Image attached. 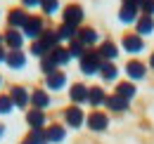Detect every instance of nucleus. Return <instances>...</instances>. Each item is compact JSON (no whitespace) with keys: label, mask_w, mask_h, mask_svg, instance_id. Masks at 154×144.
Masks as SVG:
<instances>
[{"label":"nucleus","mask_w":154,"mask_h":144,"mask_svg":"<svg viewBox=\"0 0 154 144\" xmlns=\"http://www.w3.org/2000/svg\"><path fill=\"white\" fill-rule=\"evenodd\" d=\"M85 111L83 106H76V104H69V106L62 111V118H64V128H71V130H78V128L85 125Z\"/></svg>","instance_id":"f257e3e1"},{"label":"nucleus","mask_w":154,"mask_h":144,"mask_svg":"<svg viewBox=\"0 0 154 144\" xmlns=\"http://www.w3.org/2000/svg\"><path fill=\"white\" fill-rule=\"evenodd\" d=\"M45 17H40V14H29L26 19V24L21 26V33L24 38H31V40H38L43 33H45Z\"/></svg>","instance_id":"f03ea898"},{"label":"nucleus","mask_w":154,"mask_h":144,"mask_svg":"<svg viewBox=\"0 0 154 144\" xmlns=\"http://www.w3.org/2000/svg\"><path fill=\"white\" fill-rule=\"evenodd\" d=\"M100 66H102V59H100V54H97L95 50H88V52L78 59V69H81L83 76H97V73H100Z\"/></svg>","instance_id":"7ed1b4c3"},{"label":"nucleus","mask_w":154,"mask_h":144,"mask_svg":"<svg viewBox=\"0 0 154 144\" xmlns=\"http://www.w3.org/2000/svg\"><path fill=\"white\" fill-rule=\"evenodd\" d=\"M85 128L90 130V132H104L107 128H109V113H104V111H90L88 116H85Z\"/></svg>","instance_id":"20e7f679"},{"label":"nucleus","mask_w":154,"mask_h":144,"mask_svg":"<svg viewBox=\"0 0 154 144\" xmlns=\"http://www.w3.org/2000/svg\"><path fill=\"white\" fill-rule=\"evenodd\" d=\"M83 19H85V10H83V5H78V2H71V5H66V7L62 10V21H64V24L81 26Z\"/></svg>","instance_id":"39448f33"},{"label":"nucleus","mask_w":154,"mask_h":144,"mask_svg":"<svg viewBox=\"0 0 154 144\" xmlns=\"http://www.w3.org/2000/svg\"><path fill=\"white\" fill-rule=\"evenodd\" d=\"M7 94H10L14 109H24V111H26V109L31 106V90H26L24 85H12Z\"/></svg>","instance_id":"423d86ee"},{"label":"nucleus","mask_w":154,"mask_h":144,"mask_svg":"<svg viewBox=\"0 0 154 144\" xmlns=\"http://www.w3.org/2000/svg\"><path fill=\"white\" fill-rule=\"evenodd\" d=\"M24 33L21 28H5L2 31V45L7 47V52H14V50H21L24 47Z\"/></svg>","instance_id":"0eeeda50"},{"label":"nucleus","mask_w":154,"mask_h":144,"mask_svg":"<svg viewBox=\"0 0 154 144\" xmlns=\"http://www.w3.org/2000/svg\"><path fill=\"white\" fill-rule=\"evenodd\" d=\"M123 71H126V76H128L131 83H137V80H145V76H147V64L140 62V59H128L126 66H123Z\"/></svg>","instance_id":"6e6552de"},{"label":"nucleus","mask_w":154,"mask_h":144,"mask_svg":"<svg viewBox=\"0 0 154 144\" xmlns=\"http://www.w3.org/2000/svg\"><path fill=\"white\" fill-rule=\"evenodd\" d=\"M121 50L128 54H140L145 50V38L137 36V33H126L121 38Z\"/></svg>","instance_id":"1a4fd4ad"},{"label":"nucleus","mask_w":154,"mask_h":144,"mask_svg":"<svg viewBox=\"0 0 154 144\" xmlns=\"http://www.w3.org/2000/svg\"><path fill=\"white\" fill-rule=\"evenodd\" d=\"M76 40L83 43L88 50H95L97 45H100V33H97V28H93V26H81L78 33H76Z\"/></svg>","instance_id":"9d476101"},{"label":"nucleus","mask_w":154,"mask_h":144,"mask_svg":"<svg viewBox=\"0 0 154 144\" xmlns=\"http://www.w3.org/2000/svg\"><path fill=\"white\" fill-rule=\"evenodd\" d=\"M95 52L100 54L102 62H114L116 57H119V52H121V47L116 45L114 40H102V43L95 47Z\"/></svg>","instance_id":"9b49d317"},{"label":"nucleus","mask_w":154,"mask_h":144,"mask_svg":"<svg viewBox=\"0 0 154 144\" xmlns=\"http://www.w3.org/2000/svg\"><path fill=\"white\" fill-rule=\"evenodd\" d=\"M107 97H109V94H107V90H104L102 85H90V88H88V104L95 109V111L104 106Z\"/></svg>","instance_id":"f8f14e48"},{"label":"nucleus","mask_w":154,"mask_h":144,"mask_svg":"<svg viewBox=\"0 0 154 144\" xmlns=\"http://www.w3.org/2000/svg\"><path fill=\"white\" fill-rule=\"evenodd\" d=\"M50 104H52V99H50V92L45 90V88H36V90H31V109L45 111Z\"/></svg>","instance_id":"ddd939ff"},{"label":"nucleus","mask_w":154,"mask_h":144,"mask_svg":"<svg viewBox=\"0 0 154 144\" xmlns=\"http://www.w3.org/2000/svg\"><path fill=\"white\" fill-rule=\"evenodd\" d=\"M66 73L62 71H55V73H50V76H45V90L48 92H57V90H64V85H66Z\"/></svg>","instance_id":"4468645a"},{"label":"nucleus","mask_w":154,"mask_h":144,"mask_svg":"<svg viewBox=\"0 0 154 144\" xmlns=\"http://www.w3.org/2000/svg\"><path fill=\"white\" fill-rule=\"evenodd\" d=\"M69 99H71V104H76V106L88 104V85H85V83H74V85L69 88Z\"/></svg>","instance_id":"2eb2a0df"},{"label":"nucleus","mask_w":154,"mask_h":144,"mask_svg":"<svg viewBox=\"0 0 154 144\" xmlns=\"http://www.w3.org/2000/svg\"><path fill=\"white\" fill-rule=\"evenodd\" d=\"M104 106H107V111H109V113H126V111L131 109V102L112 92V94L107 97V102H104Z\"/></svg>","instance_id":"dca6fc26"},{"label":"nucleus","mask_w":154,"mask_h":144,"mask_svg":"<svg viewBox=\"0 0 154 144\" xmlns=\"http://www.w3.org/2000/svg\"><path fill=\"white\" fill-rule=\"evenodd\" d=\"M45 135H48L50 144H59L66 140V128H64V123H50V125H45Z\"/></svg>","instance_id":"f3484780"},{"label":"nucleus","mask_w":154,"mask_h":144,"mask_svg":"<svg viewBox=\"0 0 154 144\" xmlns=\"http://www.w3.org/2000/svg\"><path fill=\"white\" fill-rule=\"evenodd\" d=\"M26 125L31 130H45V111L26 109Z\"/></svg>","instance_id":"a211bd4d"},{"label":"nucleus","mask_w":154,"mask_h":144,"mask_svg":"<svg viewBox=\"0 0 154 144\" xmlns=\"http://www.w3.org/2000/svg\"><path fill=\"white\" fill-rule=\"evenodd\" d=\"M26 19H29V14H26L24 7L10 10V12H7V28H21V26L26 24Z\"/></svg>","instance_id":"6ab92c4d"},{"label":"nucleus","mask_w":154,"mask_h":144,"mask_svg":"<svg viewBox=\"0 0 154 144\" xmlns=\"http://www.w3.org/2000/svg\"><path fill=\"white\" fill-rule=\"evenodd\" d=\"M114 94H119V97H123V99H135V94H137V88H135V83H131V80H116L114 85Z\"/></svg>","instance_id":"aec40b11"},{"label":"nucleus","mask_w":154,"mask_h":144,"mask_svg":"<svg viewBox=\"0 0 154 144\" xmlns=\"http://www.w3.org/2000/svg\"><path fill=\"white\" fill-rule=\"evenodd\" d=\"M97 76L102 78V83H116V78H119V66H116L114 62H102Z\"/></svg>","instance_id":"412c9836"},{"label":"nucleus","mask_w":154,"mask_h":144,"mask_svg":"<svg viewBox=\"0 0 154 144\" xmlns=\"http://www.w3.org/2000/svg\"><path fill=\"white\" fill-rule=\"evenodd\" d=\"M135 33L137 36H149V33H154V17H147V14H140L137 17V21H135Z\"/></svg>","instance_id":"4be33fe9"},{"label":"nucleus","mask_w":154,"mask_h":144,"mask_svg":"<svg viewBox=\"0 0 154 144\" xmlns=\"http://www.w3.org/2000/svg\"><path fill=\"white\" fill-rule=\"evenodd\" d=\"M5 64L10 66V69H14V71H19L26 66V52L24 50H14V52H7L5 57Z\"/></svg>","instance_id":"5701e85b"},{"label":"nucleus","mask_w":154,"mask_h":144,"mask_svg":"<svg viewBox=\"0 0 154 144\" xmlns=\"http://www.w3.org/2000/svg\"><path fill=\"white\" fill-rule=\"evenodd\" d=\"M137 17H140V10L137 7H128V5H121L119 7V21L121 24H133L135 26V21H137Z\"/></svg>","instance_id":"b1692460"},{"label":"nucleus","mask_w":154,"mask_h":144,"mask_svg":"<svg viewBox=\"0 0 154 144\" xmlns=\"http://www.w3.org/2000/svg\"><path fill=\"white\" fill-rule=\"evenodd\" d=\"M78 28H81V26H71V24H64V21H62V24H59L57 28H55V31H57L59 43H71V40L76 38Z\"/></svg>","instance_id":"393cba45"},{"label":"nucleus","mask_w":154,"mask_h":144,"mask_svg":"<svg viewBox=\"0 0 154 144\" xmlns=\"http://www.w3.org/2000/svg\"><path fill=\"white\" fill-rule=\"evenodd\" d=\"M50 54H52V59L57 62V66H59V69H62V66H66V64L71 62V54H69V50H66L64 45H59V47H55V50H52Z\"/></svg>","instance_id":"a878e982"},{"label":"nucleus","mask_w":154,"mask_h":144,"mask_svg":"<svg viewBox=\"0 0 154 144\" xmlns=\"http://www.w3.org/2000/svg\"><path fill=\"white\" fill-rule=\"evenodd\" d=\"M40 40L45 43V47H48L50 52H52L55 47H59V45H62V43H59V38H57V31H55V28H45V33L40 36Z\"/></svg>","instance_id":"bb28decb"},{"label":"nucleus","mask_w":154,"mask_h":144,"mask_svg":"<svg viewBox=\"0 0 154 144\" xmlns=\"http://www.w3.org/2000/svg\"><path fill=\"white\" fill-rule=\"evenodd\" d=\"M66 50H69V54H71V59H81L83 54L88 52V47H85L83 43H78L76 38H74L71 43H66Z\"/></svg>","instance_id":"cd10ccee"},{"label":"nucleus","mask_w":154,"mask_h":144,"mask_svg":"<svg viewBox=\"0 0 154 144\" xmlns=\"http://www.w3.org/2000/svg\"><path fill=\"white\" fill-rule=\"evenodd\" d=\"M40 71L45 73V76H50V73H55L59 71V66H57V62L52 59V54H45L43 59H40Z\"/></svg>","instance_id":"c85d7f7f"},{"label":"nucleus","mask_w":154,"mask_h":144,"mask_svg":"<svg viewBox=\"0 0 154 144\" xmlns=\"http://www.w3.org/2000/svg\"><path fill=\"white\" fill-rule=\"evenodd\" d=\"M40 12L45 17H52L59 12V0H40Z\"/></svg>","instance_id":"c756f323"},{"label":"nucleus","mask_w":154,"mask_h":144,"mask_svg":"<svg viewBox=\"0 0 154 144\" xmlns=\"http://www.w3.org/2000/svg\"><path fill=\"white\" fill-rule=\"evenodd\" d=\"M31 54H33V57H38V59H43L45 54H50V50L45 47V43L38 38V40H33V43H31Z\"/></svg>","instance_id":"7c9ffc66"},{"label":"nucleus","mask_w":154,"mask_h":144,"mask_svg":"<svg viewBox=\"0 0 154 144\" xmlns=\"http://www.w3.org/2000/svg\"><path fill=\"white\" fill-rule=\"evenodd\" d=\"M26 140L33 144H50L48 142V135H45V130H31L29 135H26Z\"/></svg>","instance_id":"2f4dec72"},{"label":"nucleus","mask_w":154,"mask_h":144,"mask_svg":"<svg viewBox=\"0 0 154 144\" xmlns=\"http://www.w3.org/2000/svg\"><path fill=\"white\" fill-rule=\"evenodd\" d=\"M12 99H10V94H0V116H7V113H12Z\"/></svg>","instance_id":"473e14b6"},{"label":"nucleus","mask_w":154,"mask_h":144,"mask_svg":"<svg viewBox=\"0 0 154 144\" xmlns=\"http://www.w3.org/2000/svg\"><path fill=\"white\" fill-rule=\"evenodd\" d=\"M140 14L154 17V0H142V2H140Z\"/></svg>","instance_id":"72a5a7b5"},{"label":"nucleus","mask_w":154,"mask_h":144,"mask_svg":"<svg viewBox=\"0 0 154 144\" xmlns=\"http://www.w3.org/2000/svg\"><path fill=\"white\" fill-rule=\"evenodd\" d=\"M21 5L26 10H31V7H40V0H21Z\"/></svg>","instance_id":"f704fd0d"},{"label":"nucleus","mask_w":154,"mask_h":144,"mask_svg":"<svg viewBox=\"0 0 154 144\" xmlns=\"http://www.w3.org/2000/svg\"><path fill=\"white\" fill-rule=\"evenodd\" d=\"M140 2H142V0H121V5H128V7H137V10H140Z\"/></svg>","instance_id":"c9c22d12"},{"label":"nucleus","mask_w":154,"mask_h":144,"mask_svg":"<svg viewBox=\"0 0 154 144\" xmlns=\"http://www.w3.org/2000/svg\"><path fill=\"white\" fill-rule=\"evenodd\" d=\"M147 69H152V71H154V52L149 54V59H147Z\"/></svg>","instance_id":"e433bc0d"},{"label":"nucleus","mask_w":154,"mask_h":144,"mask_svg":"<svg viewBox=\"0 0 154 144\" xmlns=\"http://www.w3.org/2000/svg\"><path fill=\"white\" fill-rule=\"evenodd\" d=\"M5 57H7V50H5V47H0V64H5Z\"/></svg>","instance_id":"4c0bfd02"},{"label":"nucleus","mask_w":154,"mask_h":144,"mask_svg":"<svg viewBox=\"0 0 154 144\" xmlns=\"http://www.w3.org/2000/svg\"><path fill=\"white\" fill-rule=\"evenodd\" d=\"M0 137H5V125L0 123Z\"/></svg>","instance_id":"58836bf2"},{"label":"nucleus","mask_w":154,"mask_h":144,"mask_svg":"<svg viewBox=\"0 0 154 144\" xmlns=\"http://www.w3.org/2000/svg\"><path fill=\"white\" fill-rule=\"evenodd\" d=\"M19 144H33V142H29V140H26V137H24V140H21Z\"/></svg>","instance_id":"ea45409f"},{"label":"nucleus","mask_w":154,"mask_h":144,"mask_svg":"<svg viewBox=\"0 0 154 144\" xmlns=\"http://www.w3.org/2000/svg\"><path fill=\"white\" fill-rule=\"evenodd\" d=\"M0 47H5V45H2V31H0Z\"/></svg>","instance_id":"a19ab883"},{"label":"nucleus","mask_w":154,"mask_h":144,"mask_svg":"<svg viewBox=\"0 0 154 144\" xmlns=\"http://www.w3.org/2000/svg\"><path fill=\"white\" fill-rule=\"evenodd\" d=\"M0 85H2V76H0Z\"/></svg>","instance_id":"79ce46f5"}]
</instances>
